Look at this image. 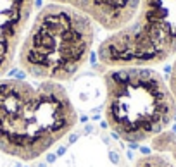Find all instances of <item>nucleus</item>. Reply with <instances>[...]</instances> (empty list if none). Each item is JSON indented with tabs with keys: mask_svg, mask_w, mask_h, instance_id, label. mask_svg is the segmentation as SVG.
Here are the masks:
<instances>
[{
	"mask_svg": "<svg viewBox=\"0 0 176 167\" xmlns=\"http://www.w3.org/2000/svg\"><path fill=\"white\" fill-rule=\"evenodd\" d=\"M76 122L78 112L60 83L0 78V153L36 160Z\"/></svg>",
	"mask_w": 176,
	"mask_h": 167,
	"instance_id": "nucleus-1",
	"label": "nucleus"
},
{
	"mask_svg": "<svg viewBox=\"0 0 176 167\" xmlns=\"http://www.w3.org/2000/svg\"><path fill=\"white\" fill-rule=\"evenodd\" d=\"M93 45L95 24L88 17L47 2L29 22L16 60L31 79L62 85L86 65Z\"/></svg>",
	"mask_w": 176,
	"mask_h": 167,
	"instance_id": "nucleus-2",
	"label": "nucleus"
},
{
	"mask_svg": "<svg viewBox=\"0 0 176 167\" xmlns=\"http://www.w3.org/2000/svg\"><path fill=\"white\" fill-rule=\"evenodd\" d=\"M105 122L128 143L152 141L166 133L176 117V98L154 67H105Z\"/></svg>",
	"mask_w": 176,
	"mask_h": 167,
	"instance_id": "nucleus-3",
	"label": "nucleus"
},
{
	"mask_svg": "<svg viewBox=\"0 0 176 167\" xmlns=\"http://www.w3.org/2000/svg\"><path fill=\"white\" fill-rule=\"evenodd\" d=\"M176 57V0H140L138 12L97 48L102 67H155Z\"/></svg>",
	"mask_w": 176,
	"mask_h": 167,
	"instance_id": "nucleus-4",
	"label": "nucleus"
},
{
	"mask_svg": "<svg viewBox=\"0 0 176 167\" xmlns=\"http://www.w3.org/2000/svg\"><path fill=\"white\" fill-rule=\"evenodd\" d=\"M33 7L35 0H0V78L14 65Z\"/></svg>",
	"mask_w": 176,
	"mask_h": 167,
	"instance_id": "nucleus-5",
	"label": "nucleus"
},
{
	"mask_svg": "<svg viewBox=\"0 0 176 167\" xmlns=\"http://www.w3.org/2000/svg\"><path fill=\"white\" fill-rule=\"evenodd\" d=\"M86 16L93 24L111 33L128 26L138 12L140 0H47Z\"/></svg>",
	"mask_w": 176,
	"mask_h": 167,
	"instance_id": "nucleus-6",
	"label": "nucleus"
},
{
	"mask_svg": "<svg viewBox=\"0 0 176 167\" xmlns=\"http://www.w3.org/2000/svg\"><path fill=\"white\" fill-rule=\"evenodd\" d=\"M135 167H176L174 160L164 153H149V155L140 157L135 162Z\"/></svg>",
	"mask_w": 176,
	"mask_h": 167,
	"instance_id": "nucleus-7",
	"label": "nucleus"
},
{
	"mask_svg": "<svg viewBox=\"0 0 176 167\" xmlns=\"http://www.w3.org/2000/svg\"><path fill=\"white\" fill-rule=\"evenodd\" d=\"M152 146H154L159 153L169 152L171 159H173L176 164V138H174V135H171V133L166 131V133H162V135H159L157 138L152 140Z\"/></svg>",
	"mask_w": 176,
	"mask_h": 167,
	"instance_id": "nucleus-8",
	"label": "nucleus"
},
{
	"mask_svg": "<svg viewBox=\"0 0 176 167\" xmlns=\"http://www.w3.org/2000/svg\"><path fill=\"white\" fill-rule=\"evenodd\" d=\"M167 83H169L171 92H173V95H174V98H176V57H174V60H173V65H171V72H169Z\"/></svg>",
	"mask_w": 176,
	"mask_h": 167,
	"instance_id": "nucleus-9",
	"label": "nucleus"
}]
</instances>
